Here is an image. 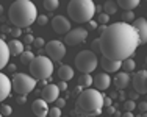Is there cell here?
Returning a JSON list of instances; mask_svg holds the SVG:
<instances>
[{"label": "cell", "mask_w": 147, "mask_h": 117, "mask_svg": "<svg viewBox=\"0 0 147 117\" xmlns=\"http://www.w3.org/2000/svg\"><path fill=\"white\" fill-rule=\"evenodd\" d=\"M99 42L102 56L121 63L130 58L138 49V45H141L136 28L131 23L125 22H116L108 25V28L100 34Z\"/></svg>", "instance_id": "6da1fadb"}, {"label": "cell", "mask_w": 147, "mask_h": 117, "mask_svg": "<svg viewBox=\"0 0 147 117\" xmlns=\"http://www.w3.org/2000/svg\"><path fill=\"white\" fill-rule=\"evenodd\" d=\"M38 9L31 0H16L9 6V22L17 28H27L38 19Z\"/></svg>", "instance_id": "7a4b0ae2"}, {"label": "cell", "mask_w": 147, "mask_h": 117, "mask_svg": "<svg viewBox=\"0 0 147 117\" xmlns=\"http://www.w3.org/2000/svg\"><path fill=\"white\" fill-rule=\"evenodd\" d=\"M103 109V94L92 88L83 89V92L77 97L75 112L83 116H99Z\"/></svg>", "instance_id": "3957f363"}, {"label": "cell", "mask_w": 147, "mask_h": 117, "mask_svg": "<svg viewBox=\"0 0 147 117\" xmlns=\"http://www.w3.org/2000/svg\"><path fill=\"white\" fill-rule=\"evenodd\" d=\"M97 8L92 0H71L67 5V14L77 23H86L92 20Z\"/></svg>", "instance_id": "277c9868"}, {"label": "cell", "mask_w": 147, "mask_h": 117, "mask_svg": "<svg viewBox=\"0 0 147 117\" xmlns=\"http://www.w3.org/2000/svg\"><path fill=\"white\" fill-rule=\"evenodd\" d=\"M30 74L36 80H50L53 74V61L49 56H34L30 63Z\"/></svg>", "instance_id": "5b68a950"}, {"label": "cell", "mask_w": 147, "mask_h": 117, "mask_svg": "<svg viewBox=\"0 0 147 117\" xmlns=\"http://www.w3.org/2000/svg\"><path fill=\"white\" fill-rule=\"evenodd\" d=\"M99 66V58L92 50H82L75 56V67L82 74H91Z\"/></svg>", "instance_id": "8992f818"}, {"label": "cell", "mask_w": 147, "mask_h": 117, "mask_svg": "<svg viewBox=\"0 0 147 117\" xmlns=\"http://www.w3.org/2000/svg\"><path fill=\"white\" fill-rule=\"evenodd\" d=\"M13 83V91L19 95H27L36 88V78H33L31 75L27 74H16L11 80Z\"/></svg>", "instance_id": "52a82bcc"}, {"label": "cell", "mask_w": 147, "mask_h": 117, "mask_svg": "<svg viewBox=\"0 0 147 117\" xmlns=\"http://www.w3.org/2000/svg\"><path fill=\"white\" fill-rule=\"evenodd\" d=\"M45 51H47V56L50 58L55 63H61V60L66 56V45L58 39L49 41L47 45H45Z\"/></svg>", "instance_id": "ba28073f"}, {"label": "cell", "mask_w": 147, "mask_h": 117, "mask_svg": "<svg viewBox=\"0 0 147 117\" xmlns=\"http://www.w3.org/2000/svg\"><path fill=\"white\" fill-rule=\"evenodd\" d=\"M86 37H88V31H86L85 28H74L66 34L64 42L67 44V45L75 47V45H80V44L85 42Z\"/></svg>", "instance_id": "9c48e42d"}, {"label": "cell", "mask_w": 147, "mask_h": 117, "mask_svg": "<svg viewBox=\"0 0 147 117\" xmlns=\"http://www.w3.org/2000/svg\"><path fill=\"white\" fill-rule=\"evenodd\" d=\"M71 27H72L71 20L64 16H55L53 19H52V28H53V31L58 33V34H67L72 30Z\"/></svg>", "instance_id": "30bf717a"}, {"label": "cell", "mask_w": 147, "mask_h": 117, "mask_svg": "<svg viewBox=\"0 0 147 117\" xmlns=\"http://www.w3.org/2000/svg\"><path fill=\"white\" fill-rule=\"evenodd\" d=\"M131 83L138 94H147V70H138L133 75Z\"/></svg>", "instance_id": "8fae6325"}, {"label": "cell", "mask_w": 147, "mask_h": 117, "mask_svg": "<svg viewBox=\"0 0 147 117\" xmlns=\"http://www.w3.org/2000/svg\"><path fill=\"white\" fill-rule=\"evenodd\" d=\"M92 84H94V89H97V91H107V89L111 86V77H110V74H107V72L97 74L96 77H94Z\"/></svg>", "instance_id": "7c38bea8"}, {"label": "cell", "mask_w": 147, "mask_h": 117, "mask_svg": "<svg viewBox=\"0 0 147 117\" xmlns=\"http://www.w3.org/2000/svg\"><path fill=\"white\" fill-rule=\"evenodd\" d=\"M41 95H42V100H45L47 103L57 102L59 98V89L57 84H47V86H44Z\"/></svg>", "instance_id": "4fadbf2b"}, {"label": "cell", "mask_w": 147, "mask_h": 117, "mask_svg": "<svg viewBox=\"0 0 147 117\" xmlns=\"http://www.w3.org/2000/svg\"><path fill=\"white\" fill-rule=\"evenodd\" d=\"M131 25L135 27L136 31L139 34V42H141V45L142 44H147V19L138 17V19H135V22Z\"/></svg>", "instance_id": "5bb4252c"}, {"label": "cell", "mask_w": 147, "mask_h": 117, "mask_svg": "<svg viewBox=\"0 0 147 117\" xmlns=\"http://www.w3.org/2000/svg\"><path fill=\"white\" fill-rule=\"evenodd\" d=\"M11 88H13L11 80H9L5 74L0 72V103L9 97V94H11Z\"/></svg>", "instance_id": "9a60e30c"}, {"label": "cell", "mask_w": 147, "mask_h": 117, "mask_svg": "<svg viewBox=\"0 0 147 117\" xmlns=\"http://www.w3.org/2000/svg\"><path fill=\"white\" fill-rule=\"evenodd\" d=\"M31 109H33L34 116L36 117H47L49 116V103L42 100V98H38V100L33 102V105H31Z\"/></svg>", "instance_id": "2e32d148"}, {"label": "cell", "mask_w": 147, "mask_h": 117, "mask_svg": "<svg viewBox=\"0 0 147 117\" xmlns=\"http://www.w3.org/2000/svg\"><path fill=\"white\" fill-rule=\"evenodd\" d=\"M100 66L107 74H116L119 69L122 67V63L121 61H114V60H108V58L102 56L100 58Z\"/></svg>", "instance_id": "e0dca14e"}, {"label": "cell", "mask_w": 147, "mask_h": 117, "mask_svg": "<svg viewBox=\"0 0 147 117\" xmlns=\"http://www.w3.org/2000/svg\"><path fill=\"white\" fill-rule=\"evenodd\" d=\"M130 81H131V78H130V75H128L127 72H117L116 77H114V80H113V83H114V86H116V89L124 91V89L130 84Z\"/></svg>", "instance_id": "ac0fdd59"}, {"label": "cell", "mask_w": 147, "mask_h": 117, "mask_svg": "<svg viewBox=\"0 0 147 117\" xmlns=\"http://www.w3.org/2000/svg\"><path fill=\"white\" fill-rule=\"evenodd\" d=\"M9 56H11V53H9V49H8V42H5L0 37V70L5 66H8Z\"/></svg>", "instance_id": "d6986e66"}, {"label": "cell", "mask_w": 147, "mask_h": 117, "mask_svg": "<svg viewBox=\"0 0 147 117\" xmlns=\"http://www.w3.org/2000/svg\"><path fill=\"white\" fill-rule=\"evenodd\" d=\"M58 77L61 81H69L74 78V69L69 64H61L58 69Z\"/></svg>", "instance_id": "ffe728a7"}, {"label": "cell", "mask_w": 147, "mask_h": 117, "mask_svg": "<svg viewBox=\"0 0 147 117\" xmlns=\"http://www.w3.org/2000/svg\"><path fill=\"white\" fill-rule=\"evenodd\" d=\"M24 45H25V44L24 42H20L19 39H11L8 42V49H9V53L11 55H22L24 51Z\"/></svg>", "instance_id": "44dd1931"}, {"label": "cell", "mask_w": 147, "mask_h": 117, "mask_svg": "<svg viewBox=\"0 0 147 117\" xmlns=\"http://www.w3.org/2000/svg\"><path fill=\"white\" fill-rule=\"evenodd\" d=\"M116 3H117V6H121L125 11H133L136 6H139L141 0H116Z\"/></svg>", "instance_id": "7402d4cb"}, {"label": "cell", "mask_w": 147, "mask_h": 117, "mask_svg": "<svg viewBox=\"0 0 147 117\" xmlns=\"http://www.w3.org/2000/svg\"><path fill=\"white\" fill-rule=\"evenodd\" d=\"M124 69V72H127V74H130V72H133L136 69V61L131 60V58H127V60L122 61V67Z\"/></svg>", "instance_id": "603a6c76"}, {"label": "cell", "mask_w": 147, "mask_h": 117, "mask_svg": "<svg viewBox=\"0 0 147 117\" xmlns=\"http://www.w3.org/2000/svg\"><path fill=\"white\" fill-rule=\"evenodd\" d=\"M103 9H105V13H107L108 16L116 14V13H117V3H116V2H111V0H108V2L103 5Z\"/></svg>", "instance_id": "cb8c5ba5"}, {"label": "cell", "mask_w": 147, "mask_h": 117, "mask_svg": "<svg viewBox=\"0 0 147 117\" xmlns=\"http://www.w3.org/2000/svg\"><path fill=\"white\" fill-rule=\"evenodd\" d=\"M92 81L94 78L91 77V74H83L82 77H80V86H83V88L88 89L89 86H92Z\"/></svg>", "instance_id": "d4e9b609"}, {"label": "cell", "mask_w": 147, "mask_h": 117, "mask_svg": "<svg viewBox=\"0 0 147 117\" xmlns=\"http://www.w3.org/2000/svg\"><path fill=\"white\" fill-rule=\"evenodd\" d=\"M34 60V55H33V51H30V50H25L22 55H20V63L22 64H28L30 66V63Z\"/></svg>", "instance_id": "484cf974"}, {"label": "cell", "mask_w": 147, "mask_h": 117, "mask_svg": "<svg viewBox=\"0 0 147 117\" xmlns=\"http://www.w3.org/2000/svg\"><path fill=\"white\" fill-rule=\"evenodd\" d=\"M59 6V0H44V8L47 9L49 13L55 11Z\"/></svg>", "instance_id": "4316f807"}, {"label": "cell", "mask_w": 147, "mask_h": 117, "mask_svg": "<svg viewBox=\"0 0 147 117\" xmlns=\"http://www.w3.org/2000/svg\"><path fill=\"white\" fill-rule=\"evenodd\" d=\"M136 102L135 100H125L124 102V112H133L136 109Z\"/></svg>", "instance_id": "83f0119b"}, {"label": "cell", "mask_w": 147, "mask_h": 117, "mask_svg": "<svg viewBox=\"0 0 147 117\" xmlns=\"http://www.w3.org/2000/svg\"><path fill=\"white\" fill-rule=\"evenodd\" d=\"M108 22H110V16H108L107 13H100L99 17H97V23H99V25H107Z\"/></svg>", "instance_id": "f1b7e54d"}, {"label": "cell", "mask_w": 147, "mask_h": 117, "mask_svg": "<svg viewBox=\"0 0 147 117\" xmlns=\"http://www.w3.org/2000/svg\"><path fill=\"white\" fill-rule=\"evenodd\" d=\"M122 19H124V22L125 23H130V22H135V13L133 11H125L124 13V16H122Z\"/></svg>", "instance_id": "f546056e"}, {"label": "cell", "mask_w": 147, "mask_h": 117, "mask_svg": "<svg viewBox=\"0 0 147 117\" xmlns=\"http://www.w3.org/2000/svg\"><path fill=\"white\" fill-rule=\"evenodd\" d=\"M0 114H2L3 117H8L13 114V108L9 105H2V108H0Z\"/></svg>", "instance_id": "4dcf8cb0"}, {"label": "cell", "mask_w": 147, "mask_h": 117, "mask_svg": "<svg viewBox=\"0 0 147 117\" xmlns=\"http://www.w3.org/2000/svg\"><path fill=\"white\" fill-rule=\"evenodd\" d=\"M49 117H61V108H58V106L50 108V111H49Z\"/></svg>", "instance_id": "1f68e13d"}, {"label": "cell", "mask_w": 147, "mask_h": 117, "mask_svg": "<svg viewBox=\"0 0 147 117\" xmlns=\"http://www.w3.org/2000/svg\"><path fill=\"white\" fill-rule=\"evenodd\" d=\"M47 22H49V17L45 16V14H39V16H38V19H36V23H38V25L44 27V25H47Z\"/></svg>", "instance_id": "d6a6232c"}, {"label": "cell", "mask_w": 147, "mask_h": 117, "mask_svg": "<svg viewBox=\"0 0 147 117\" xmlns=\"http://www.w3.org/2000/svg\"><path fill=\"white\" fill-rule=\"evenodd\" d=\"M9 34L13 36V39H17V37L22 34V28H17V27H14V28H9Z\"/></svg>", "instance_id": "836d02e7"}, {"label": "cell", "mask_w": 147, "mask_h": 117, "mask_svg": "<svg viewBox=\"0 0 147 117\" xmlns=\"http://www.w3.org/2000/svg\"><path fill=\"white\" fill-rule=\"evenodd\" d=\"M45 44V41L42 39V37H34V42H33V45L36 47V49H41V47H42Z\"/></svg>", "instance_id": "e575fe53"}, {"label": "cell", "mask_w": 147, "mask_h": 117, "mask_svg": "<svg viewBox=\"0 0 147 117\" xmlns=\"http://www.w3.org/2000/svg\"><path fill=\"white\" fill-rule=\"evenodd\" d=\"M33 42H34L33 34H25V36H24V44H31V45H33Z\"/></svg>", "instance_id": "d590c367"}, {"label": "cell", "mask_w": 147, "mask_h": 117, "mask_svg": "<svg viewBox=\"0 0 147 117\" xmlns=\"http://www.w3.org/2000/svg\"><path fill=\"white\" fill-rule=\"evenodd\" d=\"M136 108H138L139 111H141L142 114H144V112H147V102H139Z\"/></svg>", "instance_id": "8d00e7d4"}, {"label": "cell", "mask_w": 147, "mask_h": 117, "mask_svg": "<svg viewBox=\"0 0 147 117\" xmlns=\"http://www.w3.org/2000/svg\"><path fill=\"white\" fill-rule=\"evenodd\" d=\"M57 86H58L59 91H66V89H67V81H59Z\"/></svg>", "instance_id": "74e56055"}, {"label": "cell", "mask_w": 147, "mask_h": 117, "mask_svg": "<svg viewBox=\"0 0 147 117\" xmlns=\"http://www.w3.org/2000/svg\"><path fill=\"white\" fill-rule=\"evenodd\" d=\"M111 97H103V106H108V108H110V106H113L111 105Z\"/></svg>", "instance_id": "f35d334b"}, {"label": "cell", "mask_w": 147, "mask_h": 117, "mask_svg": "<svg viewBox=\"0 0 147 117\" xmlns=\"http://www.w3.org/2000/svg\"><path fill=\"white\" fill-rule=\"evenodd\" d=\"M57 106H58V108H64V106H66V100H64V98H58V100H57Z\"/></svg>", "instance_id": "ab89813d"}, {"label": "cell", "mask_w": 147, "mask_h": 117, "mask_svg": "<svg viewBox=\"0 0 147 117\" xmlns=\"http://www.w3.org/2000/svg\"><path fill=\"white\" fill-rule=\"evenodd\" d=\"M83 92V86H77L75 89H74V95H80Z\"/></svg>", "instance_id": "60d3db41"}, {"label": "cell", "mask_w": 147, "mask_h": 117, "mask_svg": "<svg viewBox=\"0 0 147 117\" xmlns=\"http://www.w3.org/2000/svg\"><path fill=\"white\" fill-rule=\"evenodd\" d=\"M27 102V95H19L17 97V103H25Z\"/></svg>", "instance_id": "b9f144b4"}, {"label": "cell", "mask_w": 147, "mask_h": 117, "mask_svg": "<svg viewBox=\"0 0 147 117\" xmlns=\"http://www.w3.org/2000/svg\"><path fill=\"white\" fill-rule=\"evenodd\" d=\"M89 28H97V25H99V23H97V20H89Z\"/></svg>", "instance_id": "7bdbcfd3"}, {"label": "cell", "mask_w": 147, "mask_h": 117, "mask_svg": "<svg viewBox=\"0 0 147 117\" xmlns=\"http://www.w3.org/2000/svg\"><path fill=\"white\" fill-rule=\"evenodd\" d=\"M92 49H100V42H99V39H94V42H92Z\"/></svg>", "instance_id": "ee69618b"}, {"label": "cell", "mask_w": 147, "mask_h": 117, "mask_svg": "<svg viewBox=\"0 0 147 117\" xmlns=\"http://www.w3.org/2000/svg\"><path fill=\"white\" fill-rule=\"evenodd\" d=\"M119 100H121V102H125V92H119Z\"/></svg>", "instance_id": "f6af8a7d"}, {"label": "cell", "mask_w": 147, "mask_h": 117, "mask_svg": "<svg viewBox=\"0 0 147 117\" xmlns=\"http://www.w3.org/2000/svg\"><path fill=\"white\" fill-rule=\"evenodd\" d=\"M107 28H108V25H100V27H99V31H100V33H103Z\"/></svg>", "instance_id": "bcb514c9"}, {"label": "cell", "mask_w": 147, "mask_h": 117, "mask_svg": "<svg viewBox=\"0 0 147 117\" xmlns=\"http://www.w3.org/2000/svg\"><path fill=\"white\" fill-rule=\"evenodd\" d=\"M110 97H111V98H117V97H119V92H111Z\"/></svg>", "instance_id": "7dc6e473"}, {"label": "cell", "mask_w": 147, "mask_h": 117, "mask_svg": "<svg viewBox=\"0 0 147 117\" xmlns=\"http://www.w3.org/2000/svg\"><path fill=\"white\" fill-rule=\"evenodd\" d=\"M122 117H135V116H133V112H124Z\"/></svg>", "instance_id": "c3c4849f"}, {"label": "cell", "mask_w": 147, "mask_h": 117, "mask_svg": "<svg viewBox=\"0 0 147 117\" xmlns=\"http://www.w3.org/2000/svg\"><path fill=\"white\" fill-rule=\"evenodd\" d=\"M138 95H139V94H138V92L135 91V92H133V94H131V98H130V100H135V98H138Z\"/></svg>", "instance_id": "681fc988"}, {"label": "cell", "mask_w": 147, "mask_h": 117, "mask_svg": "<svg viewBox=\"0 0 147 117\" xmlns=\"http://www.w3.org/2000/svg\"><path fill=\"white\" fill-rule=\"evenodd\" d=\"M108 112H110V114H114L116 111H114V108H113V106H110V108H108Z\"/></svg>", "instance_id": "f907efd6"}, {"label": "cell", "mask_w": 147, "mask_h": 117, "mask_svg": "<svg viewBox=\"0 0 147 117\" xmlns=\"http://www.w3.org/2000/svg\"><path fill=\"white\" fill-rule=\"evenodd\" d=\"M9 69H11V72H14V70H16V66H14V64H11V66H9Z\"/></svg>", "instance_id": "816d5d0a"}, {"label": "cell", "mask_w": 147, "mask_h": 117, "mask_svg": "<svg viewBox=\"0 0 147 117\" xmlns=\"http://www.w3.org/2000/svg\"><path fill=\"white\" fill-rule=\"evenodd\" d=\"M2 14H3V6L0 5V16H2Z\"/></svg>", "instance_id": "f5cc1de1"}, {"label": "cell", "mask_w": 147, "mask_h": 117, "mask_svg": "<svg viewBox=\"0 0 147 117\" xmlns=\"http://www.w3.org/2000/svg\"><path fill=\"white\" fill-rule=\"evenodd\" d=\"M141 117H147V112H144V114H142Z\"/></svg>", "instance_id": "db71d44e"}, {"label": "cell", "mask_w": 147, "mask_h": 117, "mask_svg": "<svg viewBox=\"0 0 147 117\" xmlns=\"http://www.w3.org/2000/svg\"><path fill=\"white\" fill-rule=\"evenodd\" d=\"M144 63H146V66H147V56H146V60H144Z\"/></svg>", "instance_id": "11a10c76"}, {"label": "cell", "mask_w": 147, "mask_h": 117, "mask_svg": "<svg viewBox=\"0 0 147 117\" xmlns=\"http://www.w3.org/2000/svg\"><path fill=\"white\" fill-rule=\"evenodd\" d=\"M0 117H3V116H2V114H0Z\"/></svg>", "instance_id": "9f6ffc18"}, {"label": "cell", "mask_w": 147, "mask_h": 117, "mask_svg": "<svg viewBox=\"0 0 147 117\" xmlns=\"http://www.w3.org/2000/svg\"><path fill=\"white\" fill-rule=\"evenodd\" d=\"M0 28H2V27H0Z\"/></svg>", "instance_id": "6f0895ef"}]
</instances>
